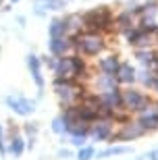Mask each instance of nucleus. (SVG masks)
Returning a JSON list of instances; mask_svg holds the SVG:
<instances>
[{
	"label": "nucleus",
	"instance_id": "obj_1",
	"mask_svg": "<svg viewBox=\"0 0 158 160\" xmlns=\"http://www.w3.org/2000/svg\"><path fill=\"white\" fill-rule=\"evenodd\" d=\"M102 40H100L98 36H94V33H88V36H81L79 40H77V48L81 50L83 54H98L100 50H102Z\"/></svg>",
	"mask_w": 158,
	"mask_h": 160
},
{
	"label": "nucleus",
	"instance_id": "obj_2",
	"mask_svg": "<svg viewBox=\"0 0 158 160\" xmlns=\"http://www.w3.org/2000/svg\"><path fill=\"white\" fill-rule=\"evenodd\" d=\"M6 104H8V108L11 110H15L17 114H23V117H27V114H31L35 110V104L31 100H27V98H21V96H8L6 98Z\"/></svg>",
	"mask_w": 158,
	"mask_h": 160
},
{
	"label": "nucleus",
	"instance_id": "obj_3",
	"mask_svg": "<svg viewBox=\"0 0 158 160\" xmlns=\"http://www.w3.org/2000/svg\"><path fill=\"white\" fill-rule=\"evenodd\" d=\"M110 21V15L106 11V6L98 8V11H92V12H85L81 17V23H85L88 27H98V25H104Z\"/></svg>",
	"mask_w": 158,
	"mask_h": 160
},
{
	"label": "nucleus",
	"instance_id": "obj_4",
	"mask_svg": "<svg viewBox=\"0 0 158 160\" xmlns=\"http://www.w3.org/2000/svg\"><path fill=\"white\" fill-rule=\"evenodd\" d=\"M123 104L127 108H131V110H137V108H141L146 104V100H144V96H141L140 92L127 89V92H123Z\"/></svg>",
	"mask_w": 158,
	"mask_h": 160
},
{
	"label": "nucleus",
	"instance_id": "obj_5",
	"mask_svg": "<svg viewBox=\"0 0 158 160\" xmlns=\"http://www.w3.org/2000/svg\"><path fill=\"white\" fill-rule=\"evenodd\" d=\"M54 71L59 77H64V79H71L75 77V69H73V58H59L56 65H54Z\"/></svg>",
	"mask_w": 158,
	"mask_h": 160
},
{
	"label": "nucleus",
	"instance_id": "obj_6",
	"mask_svg": "<svg viewBox=\"0 0 158 160\" xmlns=\"http://www.w3.org/2000/svg\"><path fill=\"white\" fill-rule=\"evenodd\" d=\"M27 67H29L31 77H33L35 85L42 89V88H44V79H42V71H40V58L33 56V54H29V56H27Z\"/></svg>",
	"mask_w": 158,
	"mask_h": 160
},
{
	"label": "nucleus",
	"instance_id": "obj_7",
	"mask_svg": "<svg viewBox=\"0 0 158 160\" xmlns=\"http://www.w3.org/2000/svg\"><path fill=\"white\" fill-rule=\"evenodd\" d=\"M71 48L69 40L67 38H50V52L54 54V56H64V52Z\"/></svg>",
	"mask_w": 158,
	"mask_h": 160
},
{
	"label": "nucleus",
	"instance_id": "obj_8",
	"mask_svg": "<svg viewBox=\"0 0 158 160\" xmlns=\"http://www.w3.org/2000/svg\"><path fill=\"white\" fill-rule=\"evenodd\" d=\"M64 0H35V8H38V15H42V8H46V11H60V8H64Z\"/></svg>",
	"mask_w": 158,
	"mask_h": 160
},
{
	"label": "nucleus",
	"instance_id": "obj_9",
	"mask_svg": "<svg viewBox=\"0 0 158 160\" xmlns=\"http://www.w3.org/2000/svg\"><path fill=\"white\" fill-rule=\"evenodd\" d=\"M102 102L106 104V108H115L123 104V96L119 94V89H108L104 96H102Z\"/></svg>",
	"mask_w": 158,
	"mask_h": 160
},
{
	"label": "nucleus",
	"instance_id": "obj_10",
	"mask_svg": "<svg viewBox=\"0 0 158 160\" xmlns=\"http://www.w3.org/2000/svg\"><path fill=\"white\" fill-rule=\"evenodd\" d=\"M140 125H141V129H154V127H158V112L156 110H144V114H141V119H140Z\"/></svg>",
	"mask_w": 158,
	"mask_h": 160
},
{
	"label": "nucleus",
	"instance_id": "obj_11",
	"mask_svg": "<svg viewBox=\"0 0 158 160\" xmlns=\"http://www.w3.org/2000/svg\"><path fill=\"white\" fill-rule=\"evenodd\" d=\"M117 79L121 83H131L135 79V71L131 69V65H119V69H117Z\"/></svg>",
	"mask_w": 158,
	"mask_h": 160
},
{
	"label": "nucleus",
	"instance_id": "obj_12",
	"mask_svg": "<svg viewBox=\"0 0 158 160\" xmlns=\"http://www.w3.org/2000/svg\"><path fill=\"white\" fill-rule=\"evenodd\" d=\"M89 133H92V137H94L96 142H102V139H106V137L110 135V125L108 123H98Z\"/></svg>",
	"mask_w": 158,
	"mask_h": 160
},
{
	"label": "nucleus",
	"instance_id": "obj_13",
	"mask_svg": "<svg viewBox=\"0 0 158 160\" xmlns=\"http://www.w3.org/2000/svg\"><path fill=\"white\" fill-rule=\"evenodd\" d=\"M100 69L104 71V75H115L119 69V60L115 56H108V58H102L100 60Z\"/></svg>",
	"mask_w": 158,
	"mask_h": 160
},
{
	"label": "nucleus",
	"instance_id": "obj_14",
	"mask_svg": "<svg viewBox=\"0 0 158 160\" xmlns=\"http://www.w3.org/2000/svg\"><path fill=\"white\" fill-rule=\"evenodd\" d=\"M48 31H50V38H63L67 33V25H64L63 19H54L48 27Z\"/></svg>",
	"mask_w": 158,
	"mask_h": 160
},
{
	"label": "nucleus",
	"instance_id": "obj_15",
	"mask_svg": "<svg viewBox=\"0 0 158 160\" xmlns=\"http://www.w3.org/2000/svg\"><path fill=\"white\" fill-rule=\"evenodd\" d=\"M141 133H144V129H141V127H135V125H127V127H125L123 129V133H121V139H129V137H137V135H141Z\"/></svg>",
	"mask_w": 158,
	"mask_h": 160
},
{
	"label": "nucleus",
	"instance_id": "obj_16",
	"mask_svg": "<svg viewBox=\"0 0 158 160\" xmlns=\"http://www.w3.org/2000/svg\"><path fill=\"white\" fill-rule=\"evenodd\" d=\"M23 139L21 137H13V142H11V146H8V152L11 154H15V156H21L23 154Z\"/></svg>",
	"mask_w": 158,
	"mask_h": 160
},
{
	"label": "nucleus",
	"instance_id": "obj_17",
	"mask_svg": "<svg viewBox=\"0 0 158 160\" xmlns=\"http://www.w3.org/2000/svg\"><path fill=\"white\" fill-rule=\"evenodd\" d=\"M125 152H129V148L117 146V148H108V150H104V152H100L98 158H106V156H115V154H125Z\"/></svg>",
	"mask_w": 158,
	"mask_h": 160
},
{
	"label": "nucleus",
	"instance_id": "obj_18",
	"mask_svg": "<svg viewBox=\"0 0 158 160\" xmlns=\"http://www.w3.org/2000/svg\"><path fill=\"white\" fill-rule=\"evenodd\" d=\"M115 75H104V77L100 79V85H102V88L106 89V92H108V89H115Z\"/></svg>",
	"mask_w": 158,
	"mask_h": 160
},
{
	"label": "nucleus",
	"instance_id": "obj_19",
	"mask_svg": "<svg viewBox=\"0 0 158 160\" xmlns=\"http://www.w3.org/2000/svg\"><path fill=\"white\" fill-rule=\"evenodd\" d=\"M92 156H94V150L92 148H79L77 160H92Z\"/></svg>",
	"mask_w": 158,
	"mask_h": 160
},
{
	"label": "nucleus",
	"instance_id": "obj_20",
	"mask_svg": "<svg viewBox=\"0 0 158 160\" xmlns=\"http://www.w3.org/2000/svg\"><path fill=\"white\" fill-rule=\"evenodd\" d=\"M52 129L56 131V133H64V131H67V127H64V121L60 119V117L52 121Z\"/></svg>",
	"mask_w": 158,
	"mask_h": 160
},
{
	"label": "nucleus",
	"instance_id": "obj_21",
	"mask_svg": "<svg viewBox=\"0 0 158 160\" xmlns=\"http://www.w3.org/2000/svg\"><path fill=\"white\" fill-rule=\"evenodd\" d=\"M137 58H140L141 62H152V54H148V52H137Z\"/></svg>",
	"mask_w": 158,
	"mask_h": 160
},
{
	"label": "nucleus",
	"instance_id": "obj_22",
	"mask_svg": "<svg viewBox=\"0 0 158 160\" xmlns=\"http://www.w3.org/2000/svg\"><path fill=\"white\" fill-rule=\"evenodd\" d=\"M0 154H6V148H4V133H2V125H0Z\"/></svg>",
	"mask_w": 158,
	"mask_h": 160
},
{
	"label": "nucleus",
	"instance_id": "obj_23",
	"mask_svg": "<svg viewBox=\"0 0 158 160\" xmlns=\"http://www.w3.org/2000/svg\"><path fill=\"white\" fill-rule=\"evenodd\" d=\"M83 142H85V137H79V135H73V146H77V148H81Z\"/></svg>",
	"mask_w": 158,
	"mask_h": 160
},
{
	"label": "nucleus",
	"instance_id": "obj_24",
	"mask_svg": "<svg viewBox=\"0 0 158 160\" xmlns=\"http://www.w3.org/2000/svg\"><path fill=\"white\" fill-rule=\"evenodd\" d=\"M59 156H60V158H69V156H71V152H69V150H60V152H59Z\"/></svg>",
	"mask_w": 158,
	"mask_h": 160
},
{
	"label": "nucleus",
	"instance_id": "obj_25",
	"mask_svg": "<svg viewBox=\"0 0 158 160\" xmlns=\"http://www.w3.org/2000/svg\"><path fill=\"white\" fill-rule=\"evenodd\" d=\"M46 65L50 67V69H54V65H56V60H54V58H46Z\"/></svg>",
	"mask_w": 158,
	"mask_h": 160
},
{
	"label": "nucleus",
	"instance_id": "obj_26",
	"mask_svg": "<svg viewBox=\"0 0 158 160\" xmlns=\"http://www.w3.org/2000/svg\"><path fill=\"white\" fill-rule=\"evenodd\" d=\"M150 160H158V150H154V152H150Z\"/></svg>",
	"mask_w": 158,
	"mask_h": 160
},
{
	"label": "nucleus",
	"instance_id": "obj_27",
	"mask_svg": "<svg viewBox=\"0 0 158 160\" xmlns=\"http://www.w3.org/2000/svg\"><path fill=\"white\" fill-rule=\"evenodd\" d=\"M11 2H19V0H11Z\"/></svg>",
	"mask_w": 158,
	"mask_h": 160
},
{
	"label": "nucleus",
	"instance_id": "obj_28",
	"mask_svg": "<svg viewBox=\"0 0 158 160\" xmlns=\"http://www.w3.org/2000/svg\"><path fill=\"white\" fill-rule=\"evenodd\" d=\"M0 4H2V0H0Z\"/></svg>",
	"mask_w": 158,
	"mask_h": 160
}]
</instances>
